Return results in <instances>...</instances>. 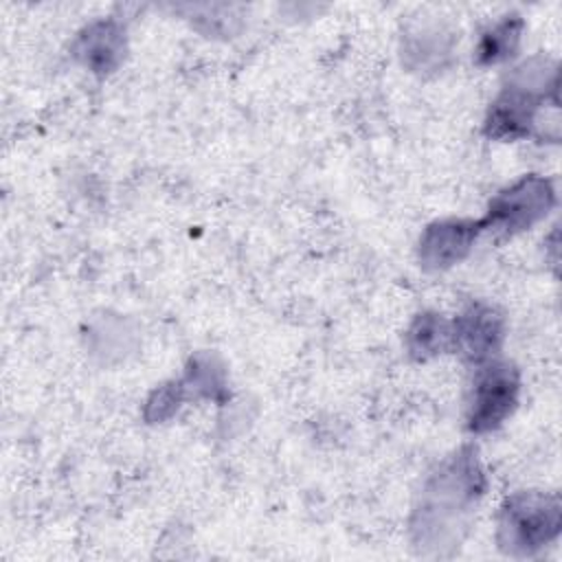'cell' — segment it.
Returning <instances> with one entry per match:
<instances>
[{
  "mask_svg": "<svg viewBox=\"0 0 562 562\" xmlns=\"http://www.w3.org/2000/svg\"><path fill=\"white\" fill-rule=\"evenodd\" d=\"M184 397V386L182 382H169V384H162L158 386L151 397L147 400V408H145V415L147 419L151 422H160L165 417H169L182 402Z\"/></svg>",
  "mask_w": 562,
  "mask_h": 562,
  "instance_id": "11",
  "label": "cell"
},
{
  "mask_svg": "<svg viewBox=\"0 0 562 562\" xmlns=\"http://www.w3.org/2000/svg\"><path fill=\"white\" fill-rule=\"evenodd\" d=\"M518 391V371L509 362L487 360L479 364L468 397V430L474 435L496 430L516 408Z\"/></svg>",
  "mask_w": 562,
  "mask_h": 562,
  "instance_id": "4",
  "label": "cell"
},
{
  "mask_svg": "<svg viewBox=\"0 0 562 562\" xmlns=\"http://www.w3.org/2000/svg\"><path fill=\"white\" fill-rule=\"evenodd\" d=\"M558 92V70L544 57H531L514 68L501 94L485 116V134L496 140H516L529 136L536 116L547 97Z\"/></svg>",
  "mask_w": 562,
  "mask_h": 562,
  "instance_id": "2",
  "label": "cell"
},
{
  "mask_svg": "<svg viewBox=\"0 0 562 562\" xmlns=\"http://www.w3.org/2000/svg\"><path fill=\"white\" fill-rule=\"evenodd\" d=\"M562 527V505L558 494L516 492L498 514L496 542L512 558H529L553 542Z\"/></svg>",
  "mask_w": 562,
  "mask_h": 562,
  "instance_id": "3",
  "label": "cell"
},
{
  "mask_svg": "<svg viewBox=\"0 0 562 562\" xmlns=\"http://www.w3.org/2000/svg\"><path fill=\"white\" fill-rule=\"evenodd\" d=\"M503 338V316L485 303L468 305L452 323V349H457L472 364L494 360Z\"/></svg>",
  "mask_w": 562,
  "mask_h": 562,
  "instance_id": "6",
  "label": "cell"
},
{
  "mask_svg": "<svg viewBox=\"0 0 562 562\" xmlns=\"http://www.w3.org/2000/svg\"><path fill=\"white\" fill-rule=\"evenodd\" d=\"M485 492V474L472 446L454 452L424 483L413 509L411 531L422 553L454 547Z\"/></svg>",
  "mask_w": 562,
  "mask_h": 562,
  "instance_id": "1",
  "label": "cell"
},
{
  "mask_svg": "<svg viewBox=\"0 0 562 562\" xmlns=\"http://www.w3.org/2000/svg\"><path fill=\"white\" fill-rule=\"evenodd\" d=\"M483 231L481 220H441L426 226L419 239L417 257L426 270H446L459 263Z\"/></svg>",
  "mask_w": 562,
  "mask_h": 562,
  "instance_id": "7",
  "label": "cell"
},
{
  "mask_svg": "<svg viewBox=\"0 0 562 562\" xmlns=\"http://www.w3.org/2000/svg\"><path fill=\"white\" fill-rule=\"evenodd\" d=\"M553 202L555 191L551 182L542 176L531 173L496 193L481 224L483 228H494L505 235H514L542 220L553 206Z\"/></svg>",
  "mask_w": 562,
  "mask_h": 562,
  "instance_id": "5",
  "label": "cell"
},
{
  "mask_svg": "<svg viewBox=\"0 0 562 562\" xmlns=\"http://www.w3.org/2000/svg\"><path fill=\"white\" fill-rule=\"evenodd\" d=\"M406 349L415 360H428L452 349V323L441 314H417L406 331Z\"/></svg>",
  "mask_w": 562,
  "mask_h": 562,
  "instance_id": "9",
  "label": "cell"
},
{
  "mask_svg": "<svg viewBox=\"0 0 562 562\" xmlns=\"http://www.w3.org/2000/svg\"><path fill=\"white\" fill-rule=\"evenodd\" d=\"M77 59L92 72L105 75L114 70L123 57V31L112 20L92 22L75 42Z\"/></svg>",
  "mask_w": 562,
  "mask_h": 562,
  "instance_id": "8",
  "label": "cell"
},
{
  "mask_svg": "<svg viewBox=\"0 0 562 562\" xmlns=\"http://www.w3.org/2000/svg\"><path fill=\"white\" fill-rule=\"evenodd\" d=\"M522 20L518 15H507L501 22H496L492 29H487L476 46V61L481 66L501 64L507 57L514 55L520 42Z\"/></svg>",
  "mask_w": 562,
  "mask_h": 562,
  "instance_id": "10",
  "label": "cell"
}]
</instances>
